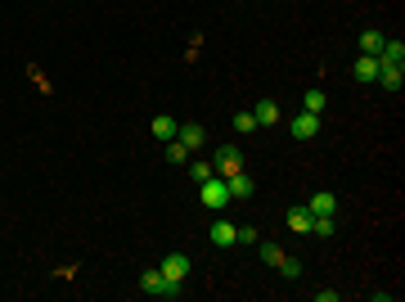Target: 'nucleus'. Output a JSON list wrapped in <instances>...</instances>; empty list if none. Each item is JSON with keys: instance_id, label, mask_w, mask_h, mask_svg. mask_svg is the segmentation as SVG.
I'll list each match as a JSON object with an SVG mask.
<instances>
[{"instance_id": "f257e3e1", "label": "nucleus", "mask_w": 405, "mask_h": 302, "mask_svg": "<svg viewBox=\"0 0 405 302\" xmlns=\"http://www.w3.org/2000/svg\"><path fill=\"white\" fill-rule=\"evenodd\" d=\"M198 199H202V207H207V212H221V207L230 203V185H225V176L212 172L207 181H198Z\"/></svg>"}, {"instance_id": "f03ea898", "label": "nucleus", "mask_w": 405, "mask_h": 302, "mask_svg": "<svg viewBox=\"0 0 405 302\" xmlns=\"http://www.w3.org/2000/svg\"><path fill=\"white\" fill-rule=\"evenodd\" d=\"M212 172H216V176H235V172H244V149H239V145H216Z\"/></svg>"}, {"instance_id": "7ed1b4c3", "label": "nucleus", "mask_w": 405, "mask_h": 302, "mask_svg": "<svg viewBox=\"0 0 405 302\" xmlns=\"http://www.w3.org/2000/svg\"><path fill=\"white\" fill-rule=\"evenodd\" d=\"M288 136L293 140H315L320 136V118H315V113H297V118L288 122Z\"/></svg>"}, {"instance_id": "20e7f679", "label": "nucleus", "mask_w": 405, "mask_h": 302, "mask_svg": "<svg viewBox=\"0 0 405 302\" xmlns=\"http://www.w3.org/2000/svg\"><path fill=\"white\" fill-rule=\"evenodd\" d=\"M176 140L189 149V154H198V149L207 145V127H202V122H185V127L176 131Z\"/></svg>"}, {"instance_id": "39448f33", "label": "nucleus", "mask_w": 405, "mask_h": 302, "mask_svg": "<svg viewBox=\"0 0 405 302\" xmlns=\"http://www.w3.org/2000/svg\"><path fill=\"white\" fill-rule=\"evenodd\" d=\"M158 271H162L167 280H176V285H185V276H189V257H185V253H167Z\"/></svg>"}, {"instance_id": "423d86ee", "label": "nucleus", "mask_w": 405, "mask_h": 302, "mask_svg": "<svg viewBox=\"0 0 405 302\" xmlns=\"http://www.w3.org/2000/svg\"><path fill=\"white\" fill-rule=\"evenodd\" d=\"M379 86L383 90H401L405 86V63H383L379 59Z\"/></svg>"}, {"instance_id": "0eeeda50", "label": "nucleus", "mask_w": 405, "mask_h": 302, "mask_svg": "<svg viewBox=\"0 0 405 302\" xmlns=\"http://www.w3.org/2000/svg\"><path fill=\"white\" fill-rule=\"evenodd\" d=\"M149 131H153V140H162V145H167V140H176V131H180V122L171 118V113H158V118L149 122Z\"/></svg>"}, {"instance_id": "6e6552de", "label": "nucleus", "mask_w": 405, "mask_h": 302, "mask_svg": "<svg viewBox=\"0 0 405 302\" xmlns=\"http://www.w3.org/2000/svg\"><path fill=\"white\" fill-rule=\"evenodd\" d=\"M356 81H360V86H374V81H379V54H360V59H356Z\"/></svg>"}, {"instance_id": "1a4fd4ad", "label": "nucleus", "mask_w": 405, "mask_h": 302, "mask_svg": "<svg viewBox=\"0 0 405 302\" xmlns=\"http://www.w3.org/2000/svg\"><path fill=\"white\" fill-rule=\"evenodd\" d=\"M225 185H230V199H253V176L248 172H235V176H225Z\"/></svg>"}, {"instance_id": "9d476101", "label": "nucleus", "mask_w": 405, "mask_h": 302, "mask_svg": "<svg viewBox=\"0 0 405 302\" xmlns=\"http://www.w3.org/2000/svg\"><path fill=\"white\" fill-rule=\"evenodd\" d=\"M253 118H257V127H275V122L284 118V113H279V104H275V100H257Z\"/></svg>"}, {"instance_id": "9b49d317", "label": "nucleus", "mask_w": 405, "mask_h": 302, "mask_svg": "<svg viewBox=\"0 0 405 302\" xmlns=\"http://www.w3.org/2000/svg\"><path fill=\"white\" fill-rule=\"evenodd\" d=\"M311 221H315V216H311V207H288V230H297V235H311Z\"/></svg>"}, {"instance_id": "f8f14e48", "label": "nucleus", "mask_w": 405, "mask_h": 302, "mask_svg": "<svg viewBox=\"0 0 405 302\" xmlns=\"http://www.w3.org/2000/svg\"><path fill=\"white\" fill-rule=\"evenodd\" d=\"M207 239L216 244V248H235V225H230V221H212Z\"/></svg>"}, {"instance_id": "ddd939ff", "label": "nucleus", "mask_w": 405, "mask_h": 302, "mask_svg": "<svg viewBox=\"0 0 405 302\" xmlns=\"http://www.w3.org/2000/svg\"><path fill=\"white\" fill-rule=\"evenodd\" d=\"M306 207H311V216H333L338 212V199H333L329 190H320V194H311V203H306Z\"/></svg>"}, {"instance_id": "4468645a", "label": "nucleus", "mask_w": 405, "mask_h": 302, "mask_svg": "<svg viewBox=\"0 0 405 302\" xmlns=\"http://www.w3.org/2000/svg\"><path fill=\"white\" fill-rule=\"evenodd\" d=\"M379 59L383 63H405V41H401V36H388L383 50H379Z\"/></svg>"}, {"instance_id": "2eb2a0df", "label": "nucleus", "mask_w": 405, "mask_h": 302, "mask_svg": "<svg viewBox=\"0 0 405 302\" xmlns=\"http://www.w3.org/2000/svg\"><path fill=\"white\" fill-rule=\"evenodd\" d=\"M383 41H388V36H383L379 27H370V32H360V54H379V50H383Z\"/></svg>"}, {"instance_id": "dca6fc26", "label": "nucleus", "mask_w": 405, "mask_h": 302, "mask_svg": "<svg viewBox=\"0 0 405 302\" xmlns=\"http://www.w3.org/2000/svg\"><path fill=\"white\" fill-rule=\"evenodd\" d=\"M302 113H315V118L324 113V90H320V86H311V90L302 95Z\"/></svg>"}, {"instance_id": "f3484780", "label": "nucleus", "mask_w": 405, "mask_h": 302, "mask_svg": "<svg viewBox=\"0 0 405 302\" xmlns=\"http://www.w3.org/2000/svg\"><path fill=\"white\" fill-rule=\"evenodd\" d=\"M140 289H144V294H162V271H158V267H144Z\"/></svg>"}, {"instance_id": "a211bd4d", "label": "nucleus", "mask_w": 405, "mask_h": 302, "mask_svg": "<svg viewBox=\"0 0 405 302\" xmlns=\"http://www.w3.org/2000/svg\"><path fill=\"white\" fill-rule=\"evenodd\" d=\"M279 276H284V280H302V262H297V257H288V253H284V257H279Z\"/></svg>"}, {"instance_id": "6ab92c4d", "label": "nucleus", "mask_w": 405, "mask_h": 302, "mask_svg": "<svg viewBox=\"0 0 405 302\" xmlns=\"http://www.w3.org/2000/svg\"><path fill=\"white\" fill-rule=\"evenodd\" d=\"M235 131H239V136H253V131H257V118H253V109L235 113Z\"/></svg>"}, {"instance_id": "aec40b11", "label": "nucleus", "mask_w": 405, "mask_h": 302, "mask_svg": "<svg viewBox=\"0 0 405 302\" xmlns=\"http://www.w3.org/2000/svg\"><path fill=\"white\" fill-rule=\"evenodd\" d=\"M189 158H194V154H189V149L185 145H180V140H167V163H189Z\"/></svg>"}, {"instance_id": "412c9836", "label": "nucleus", "mask_w": 405, "mask_h": 302, "mask_svg": "<svg viewBox=\"0 0 405 302\" xmlns=\"http://www.w3.org/2000/svg\"><path fill=\"white\" fill-rule=\"evenodd\" d=\"M333 230H338L333 216H315V221H311V235H320V239H333Z\"/></svg>"}, {"instance_id": "4be33fe9", "label": "nucleus", "mask_w": 405, "mask_h": 302, "mask_svg": "<svg viewBox=\"0 0 405 302\" xmlns=\"http://www.w3.org/2000/svg\"><path fill=\"white\" fill-rule=\"evenodd\" d=\"M235 244H244V248H257V244H262V235H257L253 225H244V230H235Z\"/></svg>"}, {"instance_id": "5701e85b", "label": "nucleus", "mask_w": 405, "mask_h": 302, "mask_svg": "<svg viewBox=\"0 0 405 302\" xmlns=\"http://www.w3.org/2000/svg\"><path fill=\"white\" fill-rule=\"evenodd\" d=\"M257 248H262V262H266V267H279V257H284V248H279V244H257Z\"/></svg>"}, {"instance_id": "b1692460", "label": "nucleus", "mask_w": 405, "mask_h": 302, "mask_svg": "<svg viewBox=\"0 0 405 302\" xmlns=\"http://www.w3.org/2000/svg\"><path fill=\"white\" fill-rule=\"evenodd\" d=\"M189 176H194V181H207V176H212V163H202V158L194 163V158H189Z\"/></svg>"}, {"instance_id": "393cba45", "label": "nucleus", "mask_w": 405, "mask_h": 302, "mask_svg": "<svg viewBox=\"0 0 405 302\" xmlns=\"http://www.w3.org/2000/svg\"><path fill=\"white\" fill-rule=\"evenodd\" d=\"M315 302H338V289H315Z\"/></svg>"}]
</instances>
